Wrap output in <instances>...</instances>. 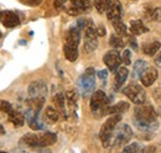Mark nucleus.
Listing matches in <instances>:
<instances>
[{
	"label": "nucleus",
	"mask_w": 161,
	"mask_h": 153,
	"mask_svg": "<svg viewBox=\"0 0 161 153\" xmlns=\"http://www.w3.org/2000/svg\"><path fill=\"white\" fill-rule=\"evenodd\" d=\"M13 105L6 100H0V111L5 114H10L13 111Z\"/></svg>",
	"instance_id": "32"
},
{
	"label": "nucleus",
	"mask_w": 161,
	"mask_h": 153,
	"mask_svg": "<svg viewBox=\"0 0 161 153\" xmlns=\"http://www.w3.org/2000/svg\"><path fill=\"white\" fill-rule=\"evenodd\" d=\"M0 153H8V152H4V151H0Z\"/></svg>",
	"instance_id": "44"
},
{
	"label": "nucleus",
	"mask_w": 161,
	"mask_h": 153,
	"mask_svg": "<svg viewBox=\"0 0 161 153\" xmlns=\"http://www.w3.org/2000/svg\"><path fill=\"white\" fill-rule=\"evenodd\" d=\"M107 18L112 22L121 20V4L119 0L112 1L109 9L107 10Z\"/></svg>",
	"instance_id": "12"
},
{
	"label": "nucleus",
	"mask_w": 161,
	"mask_h": 153,
	"mask_svg": "<svg viewBox=\"0 0 161 153\" xmlns=\"http://www.w3.org/2000/svg\"><path fill=\"white\" fill-rule=\"evenodd\" d=\"M121 62H123L125 66H130V63H131V52H130V50H125V51L123 52Z\"/></svg>",
	"instance_id": "33"
},
{
	"label": "nucleus",
	"mask_w": 161,
	"mask_h": 153,
	"mask_svg": "<svg viewBox=\"0 0 161 153\" xmlns=\"http://www.w3.org/2000/svg\"><path fill=\"white\" fill-rule=\"evenodd\" d=\"M103 61H104V64L108 67V69L112 71V72H115V71H118L120 68L119 66L121 63V56L119 55V52L117 50L108 51L104 55Z\"/></svg>",
	"instance_id": "8"
},
{
	"label": "nucleus",
	"mask_w": 161,
	"mask_h": 153,
	"mask_svg": "<svg viewBox=\"0 0 161 153\" xmlns=\"http://www.w3.org/2000/svg\"><path fill=\"white\" fill-rule=\"evenodd\" d=\"M8 120L16 127H21L25 124V116L16 110H13L10 114H8Z\"/></svg>",
	"instance_id": "19"
},
{
	"label": "nucleus",
	"mask_w": 161,
	"mask_h": 153,
	"mask_svg": "<svg viewBox=\"0 0 161 153\" xmlns=\"http://www.w3.org/2000/svg\"><path fill=\"white\" fill-rule=\"evenodd\" d=\"M98 47V35L92 22H88L84 30V51L87 53H92Z\"/></svg>",
	"instance_id": "6"
},
{
	"label": "nucleus",
	"mask_w": 161,
	"mask_h": 153,
	"mask_svg": "<svg viewBox=\"0 0 161 153\" xmlns=\"http://www.w3.org/2000/svg\"><path fill=\"white\" fill-rule=\"evenodd\" d=\"M129 109V104L126 101H119L118 104L108 108V115H121Z\"/></svg>",
	"instance_id": "20"
},
{
	"label": "nucleus",
	"mask_w": 161,
	"mask_h": 153,
	"mask_svg": "<svg viewBox=\"0 0 161 153\" xmlns=\"http://www.w3.org/2000/svg\"><path fill=\"white\" fill-rule=\"evenodd\" d=\"M0 20L3 22V25L6 27V29H15L20 25V19L19 16L14 13V11H10V10H6L4 13H1V16Z\"/></svg>",
	"instance_id": "10"
},
{
	"label": "nucleus",
	"mask_w": 161,
	"mask_h": 153,
	"mask_svg": "<svg viewBox=\"0 0 161 153\" xmlns=\"http://www.w3.org/2000/svg\"><path fill=\"white\" fill-rule=\"evenodd\" d=\"M140 153H155V148L154 147H147V148H142Z\"/></svg>",
	"instance_id": "40"
},
{
	"label": "nucleus",
	"mask_w": 161,
	"mask_h": 153,
	"mask_svg": "<svg viewBox=\"0 0 161 153\" xmlns=\"http://www.w3.org/2000/svg\"><path fill=\"white\" fill-rule=\"evenodd\" d=\"M97 76H99L101 79H103V80H104V79H107V78H108V71H107V69H103V71H99V72L97 73Z\"/></svg>",
	"instance_id": "36"
},
{
	"label": "nucleus",
	"mask_w": 161,
	"mask_h": 153,
	"mask_svg": "<svg viewBox=\"0 0 161 153\" xmlns=\"http://www.w3.org/2000/svg\"><path fill=\"white\" fill-rule=\"evenodd\" d=\"M134 121L144 132H153L159 127L156 111L150 105H138L134 110Z\"/></svg>",
	"instance_id": "1"
},
{
	"label": "nucleus",
	"mask_w": 161,
	"mask_h": 153,
	"mask_svg": "<svg viewBox=\"0 0 161 153\" xmlns=\"http://www.w3.org/2000/svg\"><path fill=\"white\" fill-rule=\"evenodd\" d=\"M97 35L98 36H104L105 35V29H104V26H98V29H97Z\"/></svg>",
	"instance_id": "38"
},
{
	"label": "nucleus",
	"mask_w": 161,
	"mask_h": 153,
	"mask_svg": "<svg viewBox=\"0 0 161 153\" xmlns=\"http://www.w3.org/2000/svg\"><path fill=\"white\" fill-rule=\"evenodd\" d=\"M78 89L83 96L91 95L96 87V72L93 68H88L82 76L78 78L77 82Z\"/></svg>",
	"instance_id": "3"
},
{
	"label": "nucleus",
	"mask_w": 161,
	"mask_h": 153,
	"mask_svg": "<svg viewBox=\"0 0 161 153\" xmlns=\"http://www.w3.org/2000/svg\"><path fill=\"white\" fill-rule=\"evenodd\" d=\"M64 40H66L64 43H69V45L78 46L80 41V30L77 26H72V27L66 32Z\"/></svg>",
	"instance_id": "13"
},
{
	"label": "nucleus",
	"mask_w": 161,
	"mask_h": 153,
	"mask_svg": "<svg viewBox=\"0 0 161 153\" xmlns=\"http://www.w3.org/2000/svg\"><path fill=\"white\" fill-rule=\"evenodd\" d=\"M29 95L31 99H45L47 95V85L42 80H35L29 85Z\"/></svg>",
	"instance_id": "9"
},
{
	"label": "nucleus",
	"mask_w": 161,
	"mask_h": 153,
	"mask_svg": "<svg viewBox=\"0 0 161 153\" xmlns=\"http://www.w3.org/2000/svg\"><path fill=\"white\" fill-rule=\"evenodd\" d=\"M45 115H46V117H47L51 122H56V121H58V119H60V113H58L57 109H55L53 106H47L46 110H45Z\"/></svg>",
	"instance_id": "25"
},
{
	"label": "nucleus",
	"mask_w": 161,
	"mask_h": 153,
	"mask_svg": "<svg viewBox=\"0 0 161 153\" xmlns=\"http://www.w3.org/2000/svg\"><path fill=\"white\" fill-rule=\"evenodd\" d=\"M130 30L133 35H141L144 32H147V27L144 26V24L140 20H131L130 22Z\"/></svg>",
	"instance_id": "22"
},
{
	"label": "nucleus",
	"mask_w": 161,
	"mask_h": 153,
	"mask_svg": "<svg viewBox=\"0 0 161 153\" xmlns=\"http://www.w3.org/2000/svg\"><path fill=\"white\" fill-rule=\"evenodd\" d=\"M158 78V71L155 67H147L140 76V82L144 87H150Z\"/></svg>",
	"instance_id": "11"
},
{
	"label": "nucleus",
	"mask_w": 161,
	"mask_h": 153,
	"mask_svg": "<svg viewBox=\"0 0 161 153\" xmlns=\"http://www.w3.org/2000/svg\"><path fill=\"white\" fill-rule=\"evenodd\" d=\"M147 67H149V64H147L145 61H142V59L136 61L135 64H134V68H133V76H134V78H140L141 73H142Z\"/></svg>",
	"instance_id": "24"
},
{
	"label": "nucleus",
	"mask_w": 161,
	"mask_h": 153,
	"mask_svg": "<svg viewBox=\"0 0 161 153\" xmlns=\"http://www.w3.org/2000/svg\"><path fill=\"white\" fill-rule=\"evenodd\" d=\"M1 134H5V130H4V129H3V126L0 125V135Z\"/></svg>",
	"instance_id": "42"
},
{
	"label": "nucleus",
	"mask_w": 161,
	"mask_h": 153,
	"mask_svg": "<svg viewBox=\"0 0 161 153\" xmlns=\"http://www.w3.org/2000/svg\"><path fill=\"white\" fill-rule=\"evenodd\" d=\"M133 137V130L130 129L129 125L123 124L120 126H118L112 136V146L114 147H120L125 146Z\"/></svg>",
	"instance_id": "5"
},
{
	"label": "nucleus",
	"mask_w": 161,
	"mask_h": 153,
	"mask_svg": "<svg viewBox=\"0 0 161 153\" xmlns=\"http://www.w3.org/2000/svg\"><path fill=\"white\" fill-rule=\"evenodd\" d=\"M110 4H112V0H96V3H94L96 9L98 10L99 14L107 13V10L109 9Z\"/></svg>",
	"instance_id": "27"
},
{
	"label": "nucleus",
	"mask_w": 161,
	"mask_h": 153,
	"mask_svg": "<svg viewBox=\"0 0 161 153\" xmlns=\"http://www.w3.org/2000/svg\"><path fill=\"white\" fill-rule=\"evenodd\" d=\"M155 64L159 66V67L161 68V51H160V53L156 56V58H155Z\"/></svg>",
	"instance_id": "41"
},
{
	"label": "nucleus",
	"mask_w": 161,
	"mask_h": 153,
	"mask_svg": "<svg viewBox=\"0 0 161 153\" xmlns=\"http://www.w3.org/2000/svg\"><path fill=\"white\" fill-rule=\"evenodd\" d=\"M66 1H67V0H55V6H56V9L61 10L62 6H63V4H64Z\"/></svg>",
	"instance_id": "37"
},
{
	"label": "nucleus",
	"mask_w": 161,
	"mask_h": 153,
	"mask_svg": "<svg viewBox=\"0 0 161 153\" xmlns=\"http://www.w3.org/2000/svg\"><path fill=\"white\" fill-rule=\"evenodd\" d=\"M141 151H142V147L139 143L134 142V143H130V145L125 146L121 153H140Z\"/></svg>",
	"instance_id": "29"
},
{
	"label": "nucleus",
	"mask_w": 161,
	"mask_h": 153,
	"mask_svg": "<svg viewBox=\"0 0 161 153\" xmlns=\"http://www.w3.org/2000/svg\"><path fill=\"white\" fill-rule=\"evenodd\" d=\"M39 141H40V147H47L52 146L57 141V136L53 132H43L39 135Z\"/></svg>",
	"instance_id": "16"
},
{
	"label": "nucleus",
	"mask_w": 161,
	"mask_h": 153,
	"mask_svg": "<svg viewBox=\"0 0 161 153\" xmlns=\"http://www.w3.org/2000/svg\"><path fill=\"white\" fill-rule=\"evenodd\" d=\"M129 43H130V46H131L134 50H138V43H136V41H135V38L134 37L129 38Z\"/></svg>",
	"instance_id": "39"
},
{
	"label": "nucleus",
	"mask_w": 161,
	"mask_h": 153,
	"mask_svg": "<svg viewBox=\"0 0 161 153\" xmlns=\"http://www.w3.org/2000/svg\"><path fill=\"white\" fill-rule=\"evenodd\" d=\"M121 115H110V117L103 124L99 132V137L102 140V143L104 147H109L112 145V136L114 130L117 129L118 124L120 122Z\"/></svg>",
	"instance_id": "2"
},
{
	"label": "nucleus",
	"mask_w": 161,
	"mask_h": 153,
	"mask_svg": "<svg viewBox=\"0 0 161 153\" xmlns=\"http://www.w3.org/2000/svg\"><path fill=\"white\" fill-rule=\"evenodd\" d=\"M128 76H129V71L126 67H120L117 71V74H115V89L117 90H119L123 87V84L126 82Z\"/></svg>",
	"instance_id": "18"
},
{
	"label": "nucleus",
	"mask_w": 161,
	"mask_h": 153,
	"mask_svg": "<svg viewBox=\"0 0 161 153\" xmlns=\"http://www.w3.org/2000/svg\"><path fill=\"white\" fill-rule=\"evenodd\" d=\"M108 98L103 90H97L91 98V110L96 116H104L108 114Z\"/></svg>",
	"instance_id": "4"
},
{
	"label": "nucleus",
	"mask_w": 161,
	"mask_h": 153,
	"mask_svg": "<svg viewBox=\"0 0 161 153\" xmlns=\"http://www.w3.org/2000/svg\"><path fill=\"white\" fill-rule=\"evenodd\" d=\"M26 119H27L29 126H30L32 130L40 131V130L43 129L42 122H40V121H39V119H37V113H34V111L29 110V111H27V114H26Z\"/></svg>",
	"instance_id": "17"
},
{
	"label": "nucleus",
	"mask_w": 161,
	"mask_h": 153,
	"mask_svg": "<svg viewBox=\"0 0 161 153\" xmlns=\"http://www.w3.org/2000/svg\"><path fill=\"white\" fill-rule=\"evenodd\" d=\"M72 3V9L76 11H86L91 8V0H71Z\"/></svg>",
	"instance_id": "23"
},
{
	"label": "nucleus",
	"mask_w": 161,
	"mask_h": 153,
	"mask_svg": "<svg viewBox=\"0 0 161 153\" xmlns=\"http://www.w3.org/2000/svg\"><path fill=\"white\" fill-rule=\"evenodd\" d=\"M52 101H53V104L56 105L57 111L60 110L61 113L64 114V109H66V105H64V95L61 94V93H58V94H56V95L53 96Z\"/></svg>",
	"instance_id": "26"
},
{
	"label": "nucleus",
	"mask_w": 161,
	"mask_h": 153,
	"mask_svg": "<svg viewBox=\"0 0 161 153\" xmlns=\"http://www.w3.org/2000/svg\"><path fill=\"white\" fill-rule=\"evenodd\" d=\"M20 143L26 147H40L39 135L37 134H26L21 137Z\"/></svg>",
	"instance_id": "14"
},
{
	"label": "nucleus",
	"mask_w": 161,
	"mask_h": 153,
	"mask_svg": "<svg viewBox=\"0 0 161 153\" xmlns=\"http://www.w3.org/2000/svg\"><path fill=\"white\" fill-rule=\"evenodd\" d=\"M77 93L75 92V90H68L67 93H66V99H67V103L69 104V106H76V104H77Z\"/></svg>",
	"instance_id": "31"
},
{
	"label": "nucleus",
	"mask_w": 161,
	"mask_h": 153,
	"mask_svg": "<svg viewBox=\"0 0 161 153\" xmlns=\"http://www.w3.org/2000/svg\"><path fill=\"white\" fill-rule=\"evenodd\" d=\"M1 36H3V35H1V32H0V38H1Z\"/></svg>",
	"instance_id": "45"
},
{
	"label": "nucleus",
	"mask_w": 161,
	"mask_h": 153,
	"mask_svg": "<svg viewBox=\"0 0 161 153\" xmlns=\"http://www.w3.org/2000/svg\"><path fill=\"white\" fill-rule=\"evenodd\" d=\"M109 45L113 47V48H121L124 46V41L121 40L120 36H117V35H112L109 38Z\"/></svg>",
	"instance_id": "30"
},
{
	"label": "nucleus",
	"mask_w": 161,
	"mask_h": 153,
	"mask_svg": "<svg viewBox=\"0 0 161 153\" xmlns=\"http://www.w3.org/2000/svg\"><path fill=\"white\" fill-rule=\"evenodd\" d=\"M161 48V43L159 41H154V42H150V43H145L144 45V53L146 56H155L156 52H159Z\"/></svg>",
	"instance_id": "21"
},
{
	"label": "nucleus",
	"mask_w": 161,
	"mask_h": 153,
	"mask_svg": "<svg viewBox=\"0 0 161 153\" xmlns=\"http://www.w3.org/2000/svg\"><path fill=\"white\" fill-rule=\"evenodd\" d=\"M151 19L158 22H161V8H156L151 11Z\"/></svg>",
	"instance_id": "34"
},
{
	"label": "nucleus",
	"mask_w": 161,
	"mask_h": 153,
	"mask_svg": "<svg viewBox=\"0 0 161 153\" xmlns=\"http://www.w3.org/2000/svg\"><path fill=\"white\" fill-rule=\"evenodd\" d=\"M20 1L29 6H37V5H40L42 0H20Z\"/></svg>",
	"instance_id": "35"
},
{
	"label": "nucleus",
	"mask_w": 161,
	"mask_h": 153,
	"mask_svg": "<svg viewBox=\"0 0 161 153\" xmlns=\"http://www.w3.org/2000/svg\"><path fill=\"white\" fill-rule=\"evenodd\" d=\"M159 115L161 116V108H160V110H159Z\"/></svg>",
	"instance_id": "43"
},
{
	"label": "nucleus",
	"mask_w": 161,
	"mask_h": 153,
	"mask_svg": "<svg viewBox=\"0 0 161 153\" xmlns=\"http://www.w3.org/2000/svg\"><path fill=\"white\" fill-rule=\"evenodd\" d=\"M113 26H114V30L117 31L118 35L120 36H125L128 34V29L125 26V24L121 21V20H118V21H114L113 22Z\"/></svg>",
	"instance_id": "28"
},
{
	"label": "nucleus",
	"mask_w": 161,
	"mask_h": 153,
	"mask_svg": "<svg viewBox=\"0 0 161 153\" xmlns=\"http://www.w3.org/2000/svg\"><path fill=\"white\" fill-rule=\"evenodd\" d=\"M123 93L130 99V101H133V103L136 104V105L144 104L145 100H146V95H145L144 89L141 88L139 84H135V83L129 84V85L123 90Z\"/></svg>",
	"instance_id": "7"
},
{
	"label": "nucleus",
	"mask_w": 161,
	"mask_h": 153,
	"mask_svg": "<svg viewBox=\"0 0 161 153\" xmlns=\"http://www.w3.org/2000/svg\"><path fill=\"white\" fill-rule=\"evenodd\" d=\"M63 53H64V57H66L67 61L75 62L78 58V46L64 43V46H63Z\"/></svg>",
	"instance_id": "15"
}]
</instances>
